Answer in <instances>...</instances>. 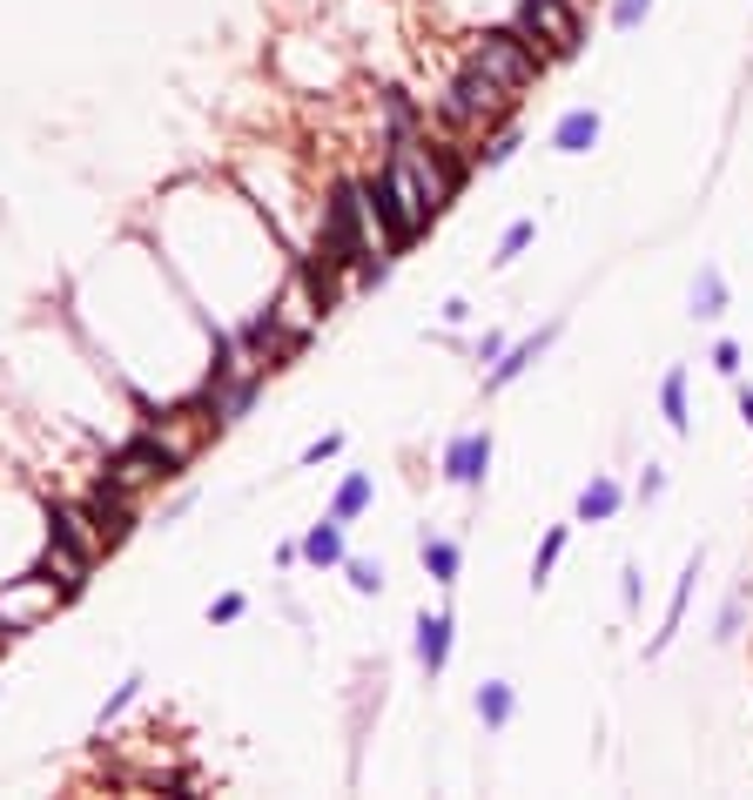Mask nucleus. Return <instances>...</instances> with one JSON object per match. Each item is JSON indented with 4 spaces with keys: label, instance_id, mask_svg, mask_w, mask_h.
Segmentation results:
<instances>
[{
    "label": "nucleus",
    "instance_id": "nucleus-1",
    "mask_svg": "<svg viewBox=\"0 0 753 800\" xmlns=\"http://www.w3.org/2000/svg\"><path fill=\"white\" fill-rule=\"evenodd\" d=\"M511 101H519V95H511L505 82H491L485 68H464L458 82L438 95V114H445L458 135H485V129H498L505 114H511Z\"/></svg>",
    "mask_w": 753,
    "mask_h": 800
},
{
    "label": "nucleus",
    "instance_id": "nucleus-2",
    "mask_svg": "<svg viewBox=\"0 0 753 800\" xmlns=\"http://www.w3.org/2000/svg\"><path fill=\"white\" fill-rule=\"evenodd\" d=\"M377 189V203H384V216H390V229H398V243H411V235L438 216L430 209V195H424V182H417V169L404 162L398 148H390V169H384V182H371Z\"/></svg>",
    "mask_w": 753,
    "mask_h": 800
},
{
    "label": "nucleus",
    "instance_id": "nucleus-3",
    "mask_svg": "<svg viewBox=\"0 0 753 800\" xmlns=\"http://www.w3.org/2000/svg\"><path fill=\"white\" fill-rule=\"evenodd\" d=\"M538 48L525 41V34L519 27H498V34H485V41L478 48H471V68H485L491 74V82H505L511 95H519V88H532L538 82Z\"/></svg>",
    "mask_w": 753,
    "mask_h": 800
},
{
    "label": "nucleus",
    "instance_id": "nucleus-4",
    "mask_svg": "<svg viewBox=\"0 0 753 800\" xmlns=\"http://www.w3.org/2000/svg\"><path fill=\"white\" fill-rule=\"evenodd\" d=\"M175 471H182V458H175V451H169L155 431H142V437H129V445L114 451V464H108V485L135 498L142 485H155V477H175Z\"/></svg>",
    "mask_w": 753,
    "mask_h": 800
},
{
    "label": "nucleus",
    "instance_id": "nucleus-5",
    "mask_svg": "<svg viewBox=\"0 0 753 800\" xmlns=\"http://www.w3.org/2000/svg\"><path fill=\"white\" fill-rule=\"evenodd\" d=\"M519 34L559 61V54L579 48V8H572V0H525V8H519Z\"/></svg>",
    "mask_w": 753,
    "mask_h": 800
},
{
    "label": "nucleus",
    "instance_id": "nucleus-6",
    "mask_svg": "<svg viewBox=\"0 0 753 800\" xmlns=\"http://www.w3.org/2000/svg\"><path fill=\"white\" fill-rule=\"evenodd\" d=\"M54 606H61V592H54V579H41V572H27L21 585L0 592V619L14 626V639H21L34 619H41V613H54Z\"/></svg>",
    "mask_w": 753,
    "mask_h": 800
},
{
    "label": "nucleus",
    "instance_id": "nucleus-7",
    "mask_svg": "<svg viewBox=\"0 0 753 800\" xmlns=\"http://www.w3.org/2000/svg\"><path fill=\"white\" fill-rule=\"evenodd\" d=\"M48 532H54V538H68L74 551H88V558H101V551H108V538H101V518H95L88 505H68V498H54V505H48Z\"/></svg>",
    "mask_w": 753,
    "mask_h": 800
},
{
    "label": "nucleus",
    "instance_id": "nucleus-8",
    "mask_svg": "<svg viewBox=\"0 0 753 800\" xmlns=\"http://www.w3.org/2000/svg\"><path fill=\"white\" fill-rule=\"evenodd\" d=\"M34 572H41V579H54V592H61V598H74V592L88 585L95 558H88V551H74L68 538H54V532H48V545H41V566H34Z\"/></svg>",
    "mask_w": 753,
    "mask_h": 800
},
{
    "label": "nucleus",
    "instance_id": "nucleus-9",
    "mask_svg": "<svg viewBox=\"0 0 753 800\" xmlns=\"http://www.w3.org/2000/svg\"><path fill=\"white\" fill-rule=\"evenodd\" d=\"M485 471H491V437L485 431H464V437H451L445 445V477L451 485H485Z\"/></svg>",
    "mask_w": 753,
    "mask_h": 800
},
{
    "label": "nucleus",
    "instance_id": "nucleus-10",
    "mask_svg": "<svg viewBox=\"0 0 753 800\" xmlns=\"http://www.w3.org/2000/svg\"><path fill=\"white\" fill-rule=\"evenodd\" d=\"M445 659H451V613H424V619H417V666L438 679Z\"/></svg>",
    "mask_w": 753,
    "mask_h": 800
},
{
    "label": "nucleus",
    "instance_id": "nucleus-11",
    "mask_svg": "<svg viewBox=\"0 0 753 800\" xmlns=\"http://www.w3.org/2000/svg\"><path fill=\"white\" fill-rule=\"evenodd\" d=\"M592 142H599V114H592V108H572V114H559V129H551V148H566V155H585Z\"/></svg>",
    "mask_w": 753,
    "mask_h": 800
},
{
    "label": "nucleus",
    "instance_id": "nucleus-12",
    "mask_svg": "<svg viewBox=\"0 0 753 800\" xmlns=\"http://www.w3.org/2000/svg\"><path fill=\"white\" fill-rule=\"evenodd\" d=\"M303 558H309V566H343V518H337V511L324 518V525H309Z\"/></svg>",
    "mask_w": 753,
    "mask_h": 800
},
{
    "label": "nucleus",
    "instance_id": "nucleus-13",
    "mask_svg": "<svg viewBox=\"0 0 753 800\" xmlns=\"http://www.w3.org/2000/svg\"><path fill=\"white\" fill-rule=\"evenodd\" d=\"M551 337H559V324H545V330H538L532 343H519V350H505V364H491V377H485V384L498 390V384H511V377H519V371H532V364H538V350H545Z\"/></svg>",
    "mask_w": 753,
    "mask_h": 800
},
{
    "label": "nucleus",
    "instance_id": "nucleus-14",
    "mask_svg": "<svg viewBox=\"0 0 753 800\" xmlns=\"http://www.w3.org/2000/svg\"><path fill=\"white\" fill-rule=\"evenodd\" d=\"M612 511H619V485H612V477H592V485L579 492V518H585V525H606Z\"/></svg>",
    "mask_w": 753,
    "mask_h": 800
},
{
    "label": "nucleus",
    "instance_id": "nucleus-15",
    "mask_svg": "<svg viewBox=\"0 0 753 800\" xmlns=\"http://www.w3.org/2000/svg\"><path fill=\"white\" fill-rule=\"evenodd\" d=\"M330 511L343 518V525H350V518H364V511H371V477H364V471H350L343 485H337V498H330Z\"/></svg>",
    "mask_w": 753,
    "mask_h": 800
},
{
    "label": "nucleus",
    "instance_id": "nucleus-16",
    "mask_svg": "<svg viewBox=\"0 0 753 800\" xmlns=\"http://www.w3.org/2000/svg\"><path fill=\"white\" fill-rule=\"evenodd\" d=\"M659 404H666V424H672V431H687V424H693V417H687V371H666Z\"/></svg>",
    "mask_w": 753,
    "mask_h": 800
},
{
    "label": "nucleus",
    "instance_id": "nucleus-17",
    "mask_svg": "<svg viewBox=\"0 0 753 800\" xmlns=\"http://www.w3.org/2000/svg\"><path fill=\"white\" fill-rule=\"evenodd\" d=\"M511 706H519V700H511L505 679H485V687H478V713H485V727H505Z\"/></svg>",
    "mask_w": 753,
    "mask_h": 800
},
{
    "label": "nucleus",
    "instance_id": "nucleus-18",
    "mask_svg": "<svg viewBox=\"0 0 753 800\" xmlns=\"http://www.w3.org/2000/svg\"><path fill=\"white\" fill-rule=\"evenodd\" d=\"M693 310H700V316H720V310H727V276H720V269H700V283H693Z\"/></svg>",
    "mask_w": 753,
    "mask_h": 800
},
{
    "label": "nucleus",
    "instance_id": "nucleus-19",
    "mask_svg": "<svg viewBox=\"0 0 753 800\" xmlns=\"http://www.w3.org/2000/svg\"><path fill=\"white\" fill-rule=\"evenodd\" d=\"M424 566H430V579H438V585H451L458 579V545L451 538H424Z\"/></svg>",
    "mask_w": 753,
    "mask_h": 800
},
{
    "label": "nucleus",
    "instance_id": "nucleus-20",
    "mask_svg": "<svg viewBox=\"0 0 753 800\" xmlns=\"http://www.w3.org/2000/svg\"><path fill=\"white\" fill-rule=\"evenodd\" d=\"M559 551H566V525H559V532H545V545H538V558H532V579H538V585H545V572H551V566H559Z\"/></svg>",
    "mask_w": 753,
    "mask_h": 800
},
{
    "label": "nucleus",
    "instance_id": "nucleus-21",
    "mask_svg": "<svg viewBox=\"0 0 753 800\" xmlns=\"http://www.w3.org/2000/svg\"><path fill=\"white\" fill-rule=\"evenodd\" d=\"M343 572H350V585L364 592V598H371V592H384V572L371 566V558H343Z\"/></svg>",
    "mask_w": 753,
    "mask_h": 800
},
{
    "label": "nucleus",
    "instance_id": "nucleus-22",
    "mask_svg": "<svg viewBox=\"0 0 753 800\" xmlns=\"http://www.w3.org/2000/svg\"><path fill=\"white\" fill-rule=\"evenodd\" d=\"M135 693H142V679H122V687L108 693V706H101V727H108V719H122V713L135 706Z\"/></svg>",
    "mask_w": 753,
    "mask_h": 800
},
{
    "label": "nucleus",
    "instance_id": "nucleus-23",
    "mask_svg": "<svg viewBox=\"0 0 753 800\" xmlns=\"http://www.w3.org/2000/svg\"><path fill=\"white\" fill-rule=\"evenodd\" d=\"M525 243H532V222H511V229H505V243H498V256H491V263H511V256H525Z\"/></svg>",
    "mask_w": 753,
    "mask_h": 800
},
{
    "label": "nucleus",
    "instance_id": "nucleus-24",
    "mask_svg": "<svg viewBox=\"0 0 753 800\" xmlns=\"http://www.w3.org/2000/svg\"><path fill=\"white\" fill-rule=\"evenodd\" d=\"M243 606H250L243 592H222L216 606H209V626H235V619H243Z\"/></svg>",
    "mask_w": 753,
    "mask_h": 800
},
{
    "label": "nucleus",
    "instance_id": "nucleus-25",
    "mask_svg": "<svg viewBox=\"0 0 753 800\" xmlns=\"http://www.w3.org/2000/svg\"><path fill=\"white\" fill-rule=\"evenodd\" d=\"M653 0H612V27H640Z\"/></svg>",
    "mask_w": 753,
    "mask_h": 800
},
{
    "label": "nucleus",
    "instance_id": "nucleus-26",
    "mask_svg": "<svg viewBox=\"0 0 753 800\" xmlns=\"http://www.w3.org/2000/svg\"><path fill=\"white\" fill-rule=\"evenodd\" d=\"M337 445H343V437H337V431H324L316 445H303V464H324V458H337Z\"/></svg>",
    "mask_w": 753,
    "mask_h": 800
},
{
    "label": "nucleus",
    "instance_id": "nucleus-27",
    "mask_svg": "<svg viewBox=\"0 0 753 800\" xmlns=\"http://www.w3.org/2000/svg\"><path fill=\"white\" fill-rule=\"evenodd\" d=\"M713 371L733 377V371H740V350H733V343H713Z\"/></svg>",
    "mask_w": 753,
    "mask_h": 800
},
{
    "label": "nucleus",
    "instance_id": "nucleus-28",
    "mask_svg": "<svg viewBox=\"0 0 753 800\" xmlns=\"http://www.w3.org/2000/svg\"><path fill=\"white\" fill-rule=\"evenodd\" d=\"M511 148H519V142H511V135H498V142L485 148V169H498V162H511Z\"/></svg>",
    "mask_w": 753,
    "mask_h": 800
},
{
    "label": "nucleus",
    "instance_id": "nucleus-29",
    "mask_svg": "<svg viewBox=\"0 0 753 800\" xmlns=\"http://www.w3.org/2000/svg\"><path fill=\"white\" fill-rule=\"evenodd\" d=\"M740 417H746V424H753V390H740Z\"/></svg>",
    "mask_w": 753,
    "mask_h": 800
},
{
    "label": "nucleus",
    "instance_id": "nucleus-30",
    "mask_svg": "<svg viewBox=\"0 0 753 800\" xmlns=\"http://www.w3.org/2000/svg\"><path fill=\"white\" fill-rule=\"evenodd\" d=\"M8 639H14V626H8V619H0V646H8Z\"/></svg>",
    "mask_w": 753,
    "mask_h": 800
}]
</instances>
